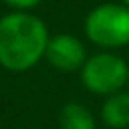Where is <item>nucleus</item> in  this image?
Segmentation results:
<instances>
[{
    "label": "nucleus",
    "mask_w": 129,
    "mask_h": 129,
    "mask_svg": "<svg viewBox=\"0 0 129 129\" xmlns=\"http://www.w3.org/2000/svg\"><path fill=\"white\" fill-rule=\"evenodd\" d=\"M48 30L42 18L32 12L10 10L0 16V67L24 73L44 58Z\"/></svg>",
    "instance_id": "f257e3e1"
},
{
    "label": "nucleus",
    "mask_w": 129,
    "mask_h": 129,
    "mask_svg": "<svg viewBox=\"0 0 129 129\" xmlns=\"http://www.w3.org/2000/svg\"><path fill=\"white\" fill-rule=\"evenodd\" d=\"M85 36L101 48H121L129 44V6L105 2L89 10L83 24Z\"/></svg>",
    "instance_id": "f03ea898"
},
{
    "label": "nucleus",
    "mask_w": 129,
    "mask_h": 129,
    "mask_svg": "<svg viewBox=\"0 0 129 129\" xmlns=\"http://www.w3.org/2000/svg\"><path fill=\"white\" fill-rule=\"evenodd\" d=\"M83 87L97 95H113L129 83V67L115 52H97L89 56L81 69Z\"/></svg>",
    "instance_id": "7ed1b4c3"
},
{
    "label": "nucleus",
    "mask_w": 129,
    "mask_h": 129,
    "mask_svg": "<svg viewBox=\"0 0 129 129\" xmlns=\"http://www.w3.org/2000/svg\"><path fill=\"white\" fill-rule=\"evenodd\" d=\"M44 58L56 71L71 73V71L83 69V64L89 56H87V48L81 38L67 34V32H60V34H54L48 38Z\"/></svg>",
    "instance_id": "20e7f679"
},
{
    "label": "nucleus",
    "mask_w": 129,
    "mask_h": 129,
    "mask_svg": "<svg viewBox=\"0 0 129 129\" xmlns=\"http://www.w3.org/2000/svg\"><path fill=\"white\" fill-rule=\"evenodd\" d=\"M101 119L111 129L129 127V93L119 91V93L109 95L101 107Z\"/></svg>",
    "instance_id": "39448f33"
},
{
    "label": "nucleus",
    "mask_w": 129,
    "mask_h": 129,
    "mask_svg": "<svg viewBox=\"0 0 129 129\" xmlns=\"http://www.w3.org/2000/svg\"><path fill=\"white\" fill-rule=\"evenodd\" d=\"M60 129H95V119L81 103H67L58 115Z\"/></svg>",
    "instance_id": "423d86ee"
},
{
    "label": "nucleus",
    "mask_w": 129,
    "mask_h": 129,
    "mask_svg": "<svg viewBox=\"0 0 129 129\" xmlns=\"http://www.w3.org/2000/svg\"><path fill=\"white\" fill-rule=\"evenodd\" d=\"M8 8H12V10H20V12H30L32 8H36V6H40L44 0H2Z\"/></svg>",
    "instance_id": "0eeeda50"
},
{
    "label": "nucleus",
    "mask_w": 129,
    "mask_h": 129,
    "mask_svg": "<svg viewBox=\"0 0 129 129\" xmlns=\"http://www.w3.org/2000/svg\"><path fill=\"white\" fill-rule=\"evenodd\" d=\"M121 4H125V6H129V0H119Z\"/></svg>",
    "instance_id": "6e6552de"
}]
</instances>
